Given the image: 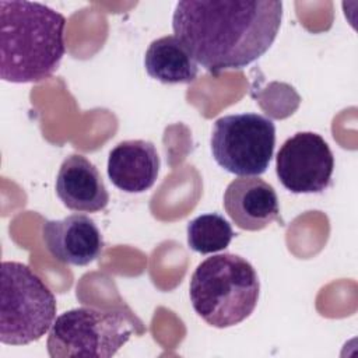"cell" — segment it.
I'll return each instance as SVG.
<instances>
[{
	"label": "cell",
	"mask_w": 358,
	"mask_h": 358,
	"mask_svg": "<svg viewBox=\"0 0 358 358\" xmlns=\"http://www.w3.org/2000/svg\"><path fill=\"white\" fill-rule=\"evenodd\" d=\"M281 18L278 0H182L175 6L172 29L197 64L220 74L263 56L278 34Z\"/></svg>",
	"instance_id": "1"
},
{
	"label": "cell",
	"mask_w": 358,
	"mask_h": 358,
	"mask_svg": "<svg viewBox=\"0 0 358 358\" xmlns=\"http://www.w3.org/2000/svg\"><path fill=\"white\" fill-rule=\"evenodd\" d=\"M66 18L36 1H0V77L38 83L50 77L64 53Z\"/></svg>",
	"instance_id": "2"
},
{
	"label": "cell",
	"mask_w": 358,
	"mask_h": 358,
	"mask_svg": "<svg viewBox=\"0 0 358 358\" xmlns=\"http://www.w3.org/2000/svg\"><path fill=\"white\" fill-rule=\"evenodd\" d=\"M259 292L256 270L246 259L234 253L203 260L189 285L194 312L217 329L239 324L249 317L257 305Z\"/></svg>",
	"instance_id": "3"
},
{
	"label": "cell",
	"mask_w": 358,
	"mask_h": 358,
	"mask_svg": "<svg viewBox=\"0 0 358 358\" xmlns=\"http://www.w3.org/2000/svg\"><path fill=\"white\" fill-rule=\"evenodd\" d=\"M56 298L27 264L4 260L0 270V341H38L56 319Z\"/></svg>",
	"instance_id": "4"
},
{
	"label": "cell",
	"mask_w": 358,
	"mask_h": 358,
	"mask_svg": "<svg viewBox=\"0 0 358 358\" xmlns=\"http://www.w3.org/2000/svg\"><path fill=\"white\" fill-rule=\"evenodd\" d=\"M134 319L120 309L80 306L57 316L46 347L52 358L113 357L131 337Z\"/></svg>",
	"instance_id": "5"
},
{
	"label": "cell",
	"mask_w": 358,
	"mask_h": 358,
	"mask_svg": "<svg viewBox=\"0 0 358 358\" xmlns=\"http://www.w3.org/2000/svg\"><path fill=\"white\" fill-rule=\"evenodd\" d=\"M210 144L215 162L227 172L259 176L270 165L275 126L259 113L227 115L215 120Z\"/></svg>",
	"instance_id": "6"
},
{
	"label": "cell",
	"mask_w": 358,
	"mask_h": 358,
	"mask_svg": "<svg viewBox=\"0 0 358 358\" xmlns=\"http://www.w3.org/2000/svg\"><path fill=\"white\" fill-rule=\"evenodd\" d=\"M334 157L324 138L313 131H299L280 147L275 173L292 193H322L331 183Z\"/></svg>",
	"instance_id": "7"
},
{
	"label": "cell",
	"mask_w": 358,
	"mask_h": 358,
	"mask_svg": "<svg viewBox=\"0 0 358 358\" xmlns=\"http://www.w3.org/2000/svg\"><path fill=\"white\" fill-rule=\"evenodd\" d=\"M42 238L49 253L64 264L87 266L96 260L103 249L99 228L84 214L45 221Z\"/></svg>",
	"instance_id": "8"
},
{
	"label": "cell",
	"mask_w": 358,
	"mask_h": 358,
	"mask_svg": "<svg viewBox=\"0 0 358 358\" xmlns=\"http://www.w3.org/2000/svg\"><path fill=\"white\" fill-rule=\"evenodd\" d=\"M224 208L232 222L245 231H260L280 221L274 187L257 176L234 179L224 192Z\"/></svg>",
	"instance_id": "9"
},
{
	"label": "cell",
	"mask_w": 358,
	"mask_h": 358,
	"mask_svg": "<svg viewBox=\"0 0 358 358\" xmlns=\"http://www.w3.org/2000/svg\"><path fill=\"white\" fill-rule=\"evenodd\" d=\"M56 194L70 210L96 213L109 203V193L98 168L84 155L71 154L60 165Z\"/></svg>",
	"instance_id": "10"
},
{
	"label": "cell",
	"mask_w": 358,
	"mask_h": 358,
	"mask_svg": "<svg viewBox=\"0 0 358 358\" xmlns=\"http://www.w3.org/2000/svg\"><path fill=\"white\" fill-rule=\"evenodd\" d=\"M159 165V155L151 141L126 140L110 150L108 176L123 192L143 193L154 186Z\"/></svg>",
	"instance_id": "11"
},
{
	"label": "cell",
	"mask_w": 358,
	"mask_h": 358,
	"mask_svg": "<svg viewBox=\"0 0 358 358\" xmlns=\"http://www.w3.org/2000/svg\"><path fill=\"white\" fill-rule=\"evenodd\" d=\"M144 66L151 78L164 84H187L199 73L196 60L175 35L152 41L145 52Z\"/></svg>",
	"instance_id": "12"
},
{
	"label": "cell",
	"mask_w": 358,
	"mask_h": 358,
	"mask_svg": "<svg viewBox=\"0 0 358 358\" xmlns=\"http://www.w3.org/2000/svg\"><path fill=\"white\" fill-rule=\"evenodd\" d=\"M187 245L192 250L208 255L228 248L234 238V229L224 215L208 213L196 217L187 224Z\"/></svg>",
	"instance_id": "13"
}]
</instances>
